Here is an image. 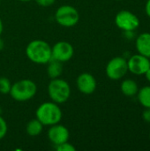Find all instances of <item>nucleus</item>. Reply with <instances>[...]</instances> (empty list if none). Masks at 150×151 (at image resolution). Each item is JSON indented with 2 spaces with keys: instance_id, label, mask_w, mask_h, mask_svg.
Wrapping results in <instances>:
<instances>
[{
  "instance_id": "3",
  "label": "nucleus",
  "mask_w": 150,
  "mask_h": 151,
  "mask_svg": "<svg viewBox=\"0 0 150 151\" xmlns=\"http://www.w3.org/2000/svg\"><path fill=\"white\" fill-rule=\"evenodd\" d=\"M37 92V86L34 81L28 79H23L11 84L10 96L18 102H26L32 99Z\"/></svg>"
},
{
  "instance_id": "24",
  "label": "nucleus",
  "mask_w": 150,
  "mask_h": 151,
  "mask_svg": "<svg viewBox=\"0 0 150 151\" xmlns=\"http://www.w3.org/2000/svg\"><path fill=\"white\" fill-rule=\"evenodd\" d=\"M145 76H146L147 80H148V81L150 82V67L149 68V70L145 73Z\"/></svg>"
},
{
  "instance_id": "15",
  "label": "nucleus",
  "mask_w": 150,
  "mask_h": 151,
  "mask_svg": "<svg viewBox=\"0 0 150 151\" xmlns=\"http://www.w3.org/2000/svg\"><path fill=\"white\" fill-rule=\"evenodd\" d=\"M43 125L42 124V122L37 119H34L32 120H30L26 127V132L28 135L34 137L39 135L43 129Z\"/></svg>"
},
{
  "instance_id": "22",
  "label": "nucleus",
  "mask_w": 150,
  "mask_h": 151,
  "mask_svg": "<svg viewBox=\"0 0 150 151\" xmlns=\"http://www.w3.org/2000/svg\"><path fill=\"white\" fill-rule=\"evenodd\" d=\"M124 32H125V36H126L127 39L131 40V39L134 38V35H135L134 31H124Z\"/></svg>"
},
{
  "instance_id": "14",
  "label": "nucleus",
  "mask_w": 150,
  "mask_h": 151,
  "mask_svg": "<svg viewBox=\"0 0 150 151\" xmlns=\"http://www.w3.org/2000/svg\"><path fill=\"white\" fill-rule=\"evenodd\" d=\"M63 73V63L55 59H50L47 66V73L49 78L56 79L59 78Z\"/></svg>"
},
{
  "instance_id": "25",
  "label": "nucleus",
  "mask_w": 150,
  "mask_h": 151,
  "mask_svg": "<svg viewBox=\"0 0 150 151\" xmlns=\"http://www.w3.org/2000/svg\"><path fill=\"white\" fill-rule=\"evenodd\" d=\"M3 28H4L3 21H2V19H1V18H0V35H1V34H2V32H3Z\"/></svg>"
},
{
  "instance_id": "5",
  "label": "nucleus",
  "mask_w": 150,
  "mask_h": 151,
  "mask_svg": "<svg viewBox=\"0 0 150 151\" xmlns=\"http://www.w3.org/2000/svg\"><path fill=\"white\" fill-rule=\"evenodd\" d=\"M55 19L62 27H72L78 24L80 20V13L78 10L68 4L61 5L55 13Z\"/></svg>"
},
{
  "instance_id": "13",
  "label": "nucleus",
  "mask_w": 150,
  "mask_h": 151,
  "mask_svg": "<svg viewBox=\"0 0 150 151\" xmlns=\"http://www.w3.org/2000/svg\"><path fill=\"white\" fill-rule=\"evenodd\" d=\"M120 89H121V92L126 96L132 97V96H134L135 95H137V93L139 91V87H138V84L136 83V81H134L133 80L126 79L122 81V83L120 85Z\"/></svg>"
},
{
  "instance_id": "29",
  "label": "nucleus",
  "mask_w": 150,
  "mask_h": 151,
  "mask_svg": "<svg viewBox=\"0 0 150 151\" xmlns=\"http://www.w3.org/2000/svg\"><path fill=\"white\" fill-rule=\"evenodd\" d=\"M118 1H120V0H118Z\"/></svg>"
},
{
  "instance_id": "9",
  "label": "nucleus",
  "mask_w": 150,
  "mask_h": 151,
  "mask_svg": "<svg viewBox=\"0 0 150 151\" xmlns=\"http://www.w3.org/2000/svg\"><path fill=\"white\" fill-rule=\"evenodd\" d=\"M128 71L135 75H143L150 67V60L149 58L138 53L133 55L127 60Z\"/></svg>"
},
{
  "instance_id": "28",
  "label": "nucleus",
  "mask_w": 150,
  "mask_h": 151,
  "mask_svg": "<svg viewBox=\"0 0 150 151\" xmlns=\"http://www.w3.org/2000/svg\"><path fill=\"white\" fill-rule=\"evenodd\" d=\"M149 137H150V133H149Z\"/></svg>"
},
{
  "instance_id": "23",
  "label": "nucleus",
  "mask_w": 150,
  "mask_h": 151,
  "mask_svg": "<svg viewBox=\"0 0 150 151\" xmlns=\"http://www.w3.org/2000/svg\"><path fill=\"white\" fill-rule=\"evenodd\" d=\"M145 11L147 15L150 18V0H148L146 3V6H145Z\"/></svg>"
},
{
  "instance_id": "7",
  "label": "nucleus",
  "mask_w": 150,
  "mask_h": 151,
  "mask_svg": "<svg viewBox=\"0 0 150 151\" xmlns=\"http://www.w3.org/2000/svg\"><path fill=\"white\" fill-rule=\"evenodd\" d=\"M115 24L123 31H134L140 26L139 18L128 10L118 12L115 17Z\"/></svg>"
},
{
  "instance_id": "1",
  "label": "nucleus",
  "mask_w": 150,
  "mask_h": 151,
  "mask_svg": "<svg viewBox=\"0 0 150 151\" xmlns=\"http://www.w3.org/2000/svg\"><path fill=\"white\" fill-rule=\"evenodd\" d=\"M26 55L33 63L45 65L51 59V47L43 40H34L27 44Z\"/></svg>"
},
{
  "instance_id": "17",
  "label": "nucleus",
  "mask_w": 150,
  "mask_h": 151,
  "mask_svg": "<svg viewBox=\"0 0 150 151\" xmlns=\"http://www.w3.org/2000/svg\"><path fill=\"white\" fill-rule=\"evenodd\" d=\"M11 88V84L9 79L5 77H0V94L7 95L10 93Z\"/></svg>"
},
{
  "instance_id": "20",
  "label": "nucleus",
  "mask_w": 150,
  "mask_h": 151,
  "mask_svg": "<svg viewBox=\"0 0 150 151\" xmlns=\"http://www.w3.org/2000/svg\"><path fill=\"white\" fill-rule=\"evenodd\" d=\"M55 1L56 0H35L36 4L42 7H48L52 5L55 3Z\"/></svg>"
},
{
  "instance_id": "11",
  "label": "nucleus",
  "mask_w": 150,
  "mask_h": 151,
  "mask_svg": "<svg viewBox=\"0 0 150 151\" xmlns=\"http://www.w3.org/2000/svg\"><path fill=\"white\" fill-rule=\"evenodd\" d=\"M76 86L80 92L84 95H91L96 89V80L89 73H80L76 80Z\"/></svg>"
},
{
  "instance_id": "4",
  "label": "nucleus",
  "mask_w": 150,
  "mask_h": 151,
  "mask_svg": "<svg viewBox=\"0 0 150 151\" xmlns=\"http://www.w3.org/2000/svg\"><path fill=\"white\" fill-rule=\"evenodd\" d=\"M48 95L52 102L57 104H64L70 98V85L66 81L63 79H51L48 85Z\"/></svg>"
},
{
  "instance_id": "2",
  "label": "nucleus",
  "mask_w": 150,
  "mask_h": 151,
  "mask_svg": "<svg viewBox=\"0 0 150 151\" xmlns=\"http://www.w3.org/2000/svg\"><path fill=\"white\" fill-rule=\"evenodd\" d=\"M35 115L43 126L50 127L61 121L63 113L59 105L51 101L42 104L37 108Z\"/></svg>"
},
{
  "instance_id": "26",
  "label": "nucleus",
  "mask_w": 150,
  "mask_h": 151,
  "mask_svg": "<svg viewBox=\"0 0 150 151\" xmlns=\"http://www.w3.org/2000/svg\"><path fill=\"white\" fill-rule=\"evenodd\" d=\"M4 41L2 40V39H0V50H3V48H4Z\"/></svg>"
},
{
  "instance_id": "8",
  "label": "nucleus",
  "mask_w": 150,
  "mask_h": 151,
  "mask_svg": "<svg viewBox=\"0 0 150 151\" xmlns=\"http://www.w3.org/2000/svg\"><path fill=\"white\" fill-rule=\"evenodd\" d=\"M74 54L72 45L65 41H60L51 47V58L65 63L72 59Z\"/></svg>"
},
{
  "instance_id": "18",
  "label": "nucleus",
  "mask_w": 150,
  "mask_h": 151,
  "mask_svg": "<svg viewBox=\"0 0 150 151\" xmlns=\"http://www.w3.org/2000/svg\"><path fill=\"white\" fill-rule=\"evenodd\" d=\"M7 131H8L7 123H6V121L4 120V119L0 115V140L3 139V138L6 135Z\"/></svg>"
},
{
  "instance_id": "21",
  "label": "nucleus",
  "mask_w": 150,
  "mask_h": 151,
  "mask_svg": "<svg viewBox=\"0 0 150 151\" xmlns=\"http://www.w3.org/2000/svg\"><path fill=\"white\" fill-rule=\"evenodd\" d=\"M142 119L144 121L150 123V108H146L142 112Z\"/></svg>"
},
{
  "instance_id": "12",
  "label": "nucleus",
  "mask_w": 150,
  "mask_h": 151,
  "mask_svg": "<svg viewBox=\"0 0 150 151\" xmlns=\"http://www.w3.org/2000/svg\"><path fill=\"white\" fill-rule=\"evenodd\" d=\"M137 51L150 58V33H142L135 40Z\"/></svg>"
},
{
  "instance_id": "19",
  "label": "nucleus",
  "mask_w": 150,
  "mask_h": 151,
  "mask_svg": "<svg viewBox=\"0 0 150 151\" xmlns=\"http://www.w3.org/2000/svg\"><path fill=\"white\" fill-rule=\"evenodd\" d=\"M56 149H57V150H58V151H75L76 150V148H75L72 144L69 143L68 142H64V143H62V144H59V145L56 146Z\"/></svg>"
},
{
  "instance_id": "27",
  "label": "nucleus",
  "mask_w": 150,
  "mask_h": 151,
  "mask_svg": "<svg viewBox=\"0 0 150 151\" xmlns=\"http://www.w3.org/2000/svg\"><path fill=\"white\" fill-rule=\"evenodd\" d=\"M19 1H20V2H29L31 0H19Z\"/></svg>"
},
{
  "instance_id": "16",
  "label": "nucleus",
  "mask_w": 150,
  "mask_h": 151,
  "mask_svg": "<svg viewBox=\"0 0 150 151\" xmlns=\"http://www.w3.org/2000/svg\"><path fill=\"white\" fill-rule=\"evenodd\" d=\"M138 100L144 108H150V86L141 88L138 93Z\"/></svg>"
},
{
  "instance_id": "10",
  "label": "nucleus",
  "mask_w": 150,
  "mask_h": 151,
  "mask_svg": "<svg viewBox=\"0 0 150 151\" xmlns=\"http://www.w3.org/2000/svg\"><path fill=\"white\" fill-rule=\"evenodd\" d=\"M70 137V133L67 127L59 123L50 126V129L48 130V138L51 143L55 146L62 144L65 142H68Z\"/></svg>"
},
{
  "instance_id": "6",
  "label": "nucleus",
  "mask_w": 150,
  "mask_h": 151,
  "mask_svg": "<svg viewBox=\"0 0 150 151\" xmlns=\"http://www.w3.org/2000/svg\"><path fill=\"white\" fill-rule=\"evenodd\" d=\"M106 75L113 81L122 79L128 72L127 60L123 57H115L111 58L106 65Z\"/></svg>"
}]
</instances>
